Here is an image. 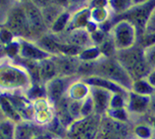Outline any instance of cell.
<instances>
[{"mask_svg": "<svg viewBox=\"0 0 155 139\" xmlns=\"http://www.w3.org/2000/svg\"><path fill=\"white\" fill-rule=\"evenodd\" d=\"M144 120L152 126V128L155 131V115H150V114H147L146 116H144Z\"/></svg>", "mask_w": 155, "mask_h": 139, "instance_id": "29", "label": "cell"}, {"mask_svg": "<svg viewBox=\"0 0 155 139\" xmlns=\"http://www.w3.org/2000/svg\"><path fill=\"white\" fill-rule=\"evenodd\" d=\"M107 3L112 13L113 20L125 13L133 6V0H107Z\"/></svg>", "mask_w": 155, "mask_h": 139, "instance_id": "19", "label": "cell"}, {"mask_svg": "<svg viewBox=\"0 0 155 139\" xmlns=\"http://www.w3.org/2000/svg\"><path fill=\"white\" fill-rule=\"evenodd\" d=\"M94 114V107H93V102L91 99V96L89 95L87 99L84 100L83 105H81V118L89 117Z\"/></svg>", "mask_w": 155, "mask_h": 139, "instance_id": "25", "label": "cell"}, {"mask_svg": "<svg viewBox=\"0 0 155 139\" xmlns=\"http://www.w3.org/2000/svg\"><path fill=\"white\" fill-rule=\"evenodd\" d=\"M150 96L141 95L134 91H129L127 96L126 108L130 114L133 121L146 116L149 112Z\"/></svg>", "mask_w": 155, "mask_h": 139, "instance_id": "10", "label": "cell"}, {"mask_svg": "<svg viewBox=\"0 0 155 139\" xmlns=\"http://www.w3.org/2000/svg\"><path fill=\"white\" fill-rule=\"evenodd\" d=\"M58 76V70L52 57L40 61L38 64V79L43 86L46 82Z\"/></svg>", "mask_w": 155, "mask_h": 139, "instance_id": "16", "label": "cell"}, {"mask_svg": "<svg viewBox=\"0 0 155 139\" xmlns=\"http://www.w3.org/2000/svg\"><path fill=\"white\" fill-rule=\"evenodd\" d=\"M133 135L140 139H153L155 137V131L143 118H136L132 122Z\"/></svg>", "mask_w": 155, "mask_h": 139, "instance_id": "17", "label": "cell"}, {"mask_svg": "<svg viewBox=\"0 0 155 139\" xmlns=\"http://www.w3.org/2000/svg\"><path fill=\"white\" fill-rule=\"evenodd\" d=\"M114 93L107 90V89L91 86V96L94 107V114L100 117L104 116L109 110L110 100Z\"/></svg>", "mask_w": 155, "mask_h": 139, "instance_id": "11", "label": "cell"}, {"mask_svg": "<svg viewBox=\"0 0 155 139\" xmlns=\"http://www.w3.org/2000/svg\"><path fill=\"white\" fill-rule=\"evenodd\" d=\"M115 57L134 80L145 77L151 70L144 60L143 47L138 43L132 48L117 51Z\"/></svg>", "mask_w": 155, "mask_h": 139, "instance_id": "3", "label": "cell"}, {"mask_svg": "<svg viewBox=\"0 0 155 139\" xmlns=\"http://www.w3.org/2000/svg\"><path fill=\"white\" fill-rule=\"evenodd\" d=\"M153 139H155V137H154V138H153Z\"/></svg>", "mask_w": 155, "mask_h": 139, "instance_id": "34", "label": "cell"}, {"mask_svg": "<svg viewBox=\"0 0 155 139\" xmlns=\"http://www.w3.org/2000/svg\"><path fill=\"white\" fill-rule=\"evenodd\" d=\"M84 81H85L88 85L91 86H97V87H101L104 89H107V90L111 91L112 93H116V94H120V95L123 96H128L129 91L127 89H125L124 87L120 86L119 84H117L113 81H110L108 79H102L100 76H91L88 77H84V79H81Z\"/></svg>", "mask_w": 155, "mask_h": 139, "instance_id": "15", "label": "cell"}, {"mask_svg": "<svg viewBox=\"0 0 155 139\" xmlns=\"http://www.w3.org/2000/svg\"><path fill=\"white\" fill-rule=\"evenodd\" d=\"M0 107H1L4 115L8 120L16 122V124L23 121V118L19 115V113L16 111V109L9 101V99L5 95H2V94H0Z\"/></svg>", "mask_w": 155, "mask_h": 139, "instance_id": "18", "label": "cell"}, {"mask_svg": "<svg viewBox=\"0 0 155 139\" xmlns=\"http://www.w3.org/2000/svg\"><path fill=\"white\" fill-rule=\"evenodd\" d=\"M108 35L112 40L116 52L136 46L140 38L136 26L126 19L114 22L108 30Z\"/></svg>", "mask_w": 155, "mask_h": 139, "instance_id": "4", "label": "cell"}, {"mask_svg": "<svg viewBox=\"0 0 155 139\" xmlns=\"http://www.w3.org/2000/svg\"><path fill=\"white\" fill-rule=\"evenodd\" d=\"M61 41L72 46L80 48L81 50H85L87 48L96 46L92 39L91 32L88 28H74L63 32L61 34H56Z\"/></svg>", "mask_w": 155, "mask_h": 139, "instance_id": "9", "label": "cell"}, {"mask_svg": "<svg viewBox=\"0 0 155 139\" xmlns=\"http://www.w3.org/2000/svg\"><path fill=\"white\" fill-rule=\"evenodd\" d=\"M77 79H79V76H58L44 84L45 96L50 103H52L54 106L56 103H58L66 95V92L70 84Z\"/></svg>", "mask_w": 155, "mask_h": 139, "instance_id": "8", "label": "cell"}, {"mask_svg": "<svg viewBox=\"0 0 155 139\" xmlns=\"http://www.w3.org/2000/svg\"><path fill=\"white\" fill-rule=\"evenodd\" d=\"M149 0H133V6L134 5H140V4H143L148 2Z\"/></svg>", "mask_w": 155, "mask_h": 139, "instance_id": "30", "label": "cell"}, {"mask_svg": "<svg viewBox=\"0 0 155 139\" xmlns=\"http://www.w3.org/2000/svg\"><path fill=\"white\" fill-rule=\"evenodd\" d=\"M145 79L150 83V85H151L153 88H155V68L150 70L149 73H147V76H145Z\"/></svg>", "mask_w": 155, "mask_h": 139, "instance_id": "26", "label": "cell"}, {"mask_svg": "<svg viewBox=\"0 0 155 139\" xmlns=\"http://www.w3.org/2000/svg\"><path fill=\"white\" fill-rule=\"evenodd\" d=\"M91 95V85L81 79H77L70 84L65 97L68 100L84 101Z\"/></svg>", "mask_w": 155, "mask_h": 139, "instance_id": "14", "label": "cell"}, {"mask_svg": "<svg viewBox=\"0 0 155 139\" xmlns=\"http://www.w3.org/2000/svg\"><path fill=\"white\" fill-rule=\"evenodd\" d=\"M15 126L16 122L6 118L0 122V132L6 139H15Z\"/></svg>", "mask_w": 155, "mask_h": 139, "instance_id": "22", "label": "cell"}, {"mask_svg": "<svg viewBox=\"0 0 155 139\" xmlns=\"http://www.w3.org/2000/svg\"><path fill=\"white\" fill-rule=\"evenodd\" d=\"M127 139H140V138H137V137H134V135H132V136L129 137V138H127Z\"/></svg>", "mask_w": 155, "mask_h": 139, "instance_id": "33", "label": "cell"}, {"mask_svg": "<svg viewBox=\"0 0 155 139\" xmlns=\"http://www.w3.org/2000/svg\"><path fill=\"white\" fill-rule=\"evenodd\" d=\"M92 76H100L102 79L113 81L120 86L127 89L128 91L132 90V85L134 79L129 75V73L124 69L121 63L114 57L101 56L97 61L96 67Z\"/></svg>", "mask_w": 155, "mask_h": 139, "instance_id": "2", "label": "cell"}, {"mask_svg": "<svg viewBox=\"0 0 155 139\" xmlns=\"http://www.w3.org/2000/svg\"><path fill=\"white\" fill-rule=\"evenodd\" d=\"M154 7H155V0H149L148 2L140 4V5L132 6L128 11H126L125 13L120 15L119 17L114 19L112 21V24L121 19L129 20V21H130L136 26L140 36L142 31H143L145 23L147 21L149 15L151 13V11L153 10Z\"/></svg>", "mask_w": 155, "mask_h": 139, "instance_id": "7", "label": "cell"}, {"mask_svg": "<svg viewBox=\"0 0 155 139\" xmlns=\"http://www.w3.org/2000/svg\"><path fill=\"white\" fill-rule=\"evenodd\" d=\"M150 115H155V92L150 96V105H149V112Z\"/></svg>", "mask_w": 155, "mask_h": 139, "instance_id": "28", "label": "cell"}, {"mask_svg": "<svg viewBox=\"0 0 155 139\" xmlns=\"http://www.w3.org/2000/svg\"><path fill=\"white\" fill-rule=\"evenodd\" d=\"M126 103H127V97L120 95V94L114 93L111 100H110L109 110H119L126 108Z\"/></svg>", "mask_w": 155, "mask_h": 139, "instance_id": "24", "label": "cell"}, {"mask_svg": "<svg viewBox=\"0 0 155 139\" xmlns=\"http://www.w3.org/2000/svg\"><path fill=\"white\" fill-rule=\"evenodd\" d=\"M101 118L98 115H93L81 118L74 121L66 129V139H97L99 132Z\"/></svg>", "mask_w": 155, "mask_h": 139, "instance_id": "5", "label": "cell"}, {"mask_svg": "<svg viewBox=\"0 0 155 139\" xmlns=\"http://www.w3.org/2000/svg\"><path fill=\"white\" fill-rule=\"evenodd\" d=\"M58 70L59 76H78V70L81 59L78 56H52Z\"/></svg>", "mask_w": 155, "mask_h": 139, "instance_id": "12", "label": "cell"}, {"mask_svg": "<svg viewBox=\"0 0 155 139\" xmlns=\"http://www.w3.org/2000/svg\"><path fill=\"white\" fill-rule=\"evenodd\" d=\"M4 120H6V117H5V115H4L1 107H0V122H1L2 121H4Z\"/></svg>", "mask_w": 155, "mask_h": 139, "instance_id": "31", "label": "cell"}, {"mask_svg": "<svg viewBox=\"0 0 155 139\" xmlns=\"http://www.w3.org/2000/svg\"><path fill=\"white\" fill-rule=\"evenodd\" d=\"M56 137H58V136L55 135L54 133L47 129L44 132H42L41 134H40V135H38V137H35V139H55Z\"/></svg>", "mask_w": 155, "mask_h": 139, "instance_id": "27", "label": "cell"}, {"mask_svg": "<svg viewBox=\"0 0 155 139\" xmlns=\"http://www.w3.org/2000/svg\"><path fill=\"white\" fill-rule=\"evenodd\" d=\"M0 139H6L5 137H4V135H3L1 132H0Z\"/></svg>", "mask_w": 155, "mask_h": 139, "instance_id": "32", "label": "cell"}, {"mask_svg": "<svg viewBox=\"0 0 155 139\" xmlns=\"http://www.w3.org/2000/svg\"><path fill=\"white\" fill-rule=\"evenodd\" d=\"M133 135L132 124L102 116L97 139H127Z\"/></svg>", "mask_w": 155, "mask_h": 139, "instance_id": "6", "label": "cell"}, {"mask_svg": "<svg viewBox=\"0 0 155 139\" xmlns=\"http://www.w3.org/2000/svg\"><path fill=\"white\" fill-rule=\"evenodd\" d=\"M132 91L137 94H141V95L151 96L155 92V88H153L150 85V83L146 80L145 77H142V79H134L133 81Z\"/></svg>", "mask_w": 155, "mask_h": 139, "instance_id": "20", "label": "cell"}, {"mask_svg": "<svg viewBox=\"0 0 155 139\" xmlns=\"http://www.w3.org/2000/svg\"><path fill=\"white\" fill-rule=\"evenodd\" d=\"M143 57L150 69L155 68V42L143 48Z\"/></svg>", "mask_w": 155, "mask_h": 139, "instance_id": "23", "label": "cell"}, {"mask_svg": "<svg viewBox=\"0 0 155 139\" xmlns=\"http://www.w3.org/2000/svg\"><path fill=\"white\" fill-rule=\"evenodd\" d=\"M45 130H47L46 128L34 121H21L15 126V139H35Z\"/></svg>", "mask_w": 155, "mask_h": 139, "instance_id": "13", "label": "cell"}, {"mask_svg": "<svg viewBox=\"0 0 155 139\" xmlns=\"http://www.w3.org/2000/svg\"><path fill=\"white\" fill-rule=\"evenodd\" d=\"M34 86L31 75L25 68L17 65L0 64V94H27Z\"/></svg>", "mask_w": 155, "mask_h": 139, "instance_id": "1", "label": "cell"}, {"mask_svg": "<svg viewBox=\"0 0 155 139\" xmlns=\"http://www.w3.org/2000/svg\"><path fill=\"white\" fill-rule=\"evenodd\" d=\"M105 116H107L118 121L129 122V124H132L133 122V118L130 116V114L128 112L127 108L119 109V110H108L107 113L105 114Z\"/></svg>", "mask_w": 155, "mask_h": 139, "instance_id": "21", "label": "cell"}]
</instances>
